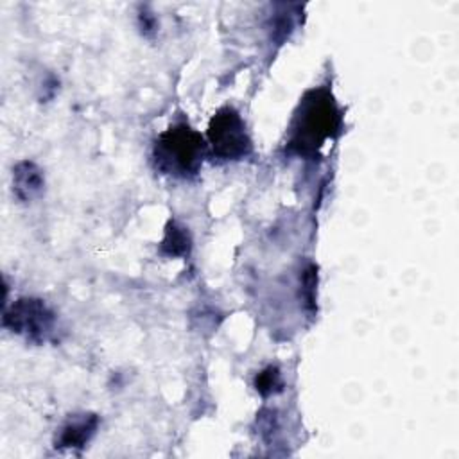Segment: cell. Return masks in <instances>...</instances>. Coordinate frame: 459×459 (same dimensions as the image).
Masks as SVG:
<instances>
[{
	"mask_svg": "<svg viewBox=\"0 0 459 459\" xmlns=\"http://www.w3.org/2000/svg\"><path fill=\"white\" fill-rule=\"evenodd\" d=\"M339 122L341 115L332 93L325 88L310 90L294 113L289 147L298 154H314L335 134Z\"/></svg>",
	"mask_w": 459,
	"mask_h": 459,
	"instance_id": "obj_1",
	"label": "cell"
},
{
	"mask_svg": "<svg viewBox=\"0 0 459 459\" xmlns=\"http://www.w3.org/2000/svg\"><path fill=\"white\" fill-rule=\"evenodd\" d=\"M204 156V140L188 124L170 126L154 145L156 165L179 178L195 176Z\"/></svg>",
	"mask_w": 459,
	"mask_h": 459,
	"instance_id": "obj_2",
	"label": "cell"
},
{
	"mask_svg": "<svg viewBox=\"0 0 459 459\" xmlns=\"http://www.w3.org/2000/svg\"><path fill=\"white\" fill-rule=\"evenodd\" d=\"M4 326L32 342L54 339L57 328L56 312L39 298H18L4 312Z\"/></svg>",
	"mask_w": 459,
	"mask_h": 459,
	"instance_id": "obj_3",
	"label": "cell"
},
{
	"mask_svg": "<svg viewBox=\"0 0 459 459\" xmlns=\"http://www.w3.org/2000/svg\"><path fill=\"white\" fill-rule=\"evenodd\" d=\"M208 142L221 160H242L253 151L242 117L230 106L221 108L210 120Z\"/></svg>",
	"mask_w": 459,
	"mask_h": 459,
	"instance_id": "obj_4",
	"label": "cell"
},
{
	"mask_svg": "<svg viewBox=\"0 0 459 459\" xmlns=\"http://www.w3.org/2000/svg\"><path fill=\"white\" fill-rule=\"evenodd\" d=\"M99 427L97 414H75L59 430L56 448H82L93 437Z\"/></svg>",
	"mask_w": 459,
	"mask_h": 459,
	"instance_id": "obj_5",
	"label": "cell"
},
{
	"mask_svg": "<svg viewBox=\"0 0 459 459\" xmlns=\"http://www.w3.org/2000/svg\"><path fill=\"white\" fill-rule=\"evenodd\" d=\"M45 186V176L41 172V169L29 160L18 161L13 169V190L14 195L23 201V203H30L36 197L41 195Z\"/></svg>",
	"mask_w": 459,
	"mask_h": 459,
	"instance_id": "obj_6",
	"label": "cell"
},
{
	"mask_svg": "<svg viewBox=\"0 0 459 459\" xmlns=\"http://www.w3.org/2000/svg\"><path fill=\"white\" fill-rule=\"evenodd\" d=\"M190 246L192 240L186 228L178 224L176 221H170L165 228V235L160 244L161 253L167 256H185L190 253Z\"/></svg>",
	"mask_w": 459,
	"mask_h": 459,
	"instance_id": "obj_7",
	"label": "cell"
},
{
	"mask_svg": "<svg viewBox=\"0 0 459 459\" xmlns=\"http://www.w3.org/2000/svg\"><path fill=\"white\" fill-rule=\"evenodd\" d=\"M255 387L262 396H269L274 393H280L283 389V380L280 375V369L276 366H267L264 371H260L255 378Z\"/></svg>",
	"mask_w": 459,
	"mask_h": 459,
	"instance_id": "obj_8",
	"label": "cell"
},
{
	"mask_svg": "<svg viewBox=\"0 0 459 459\" xmlns=\"http://www.w3.org/2000/svg\"><path fill=\"white\" fill-rule=\"evenodd\" d=\"M140 22H142V29H143L145 34L151 32V30H154V18L149 16L147 13H142V14H140Z\"/></svg>",
	"mask_w": 459,
	"mask_h": 459,
	"instance_id": "obj_9",
	"label": "cell"
}]
</instances>
